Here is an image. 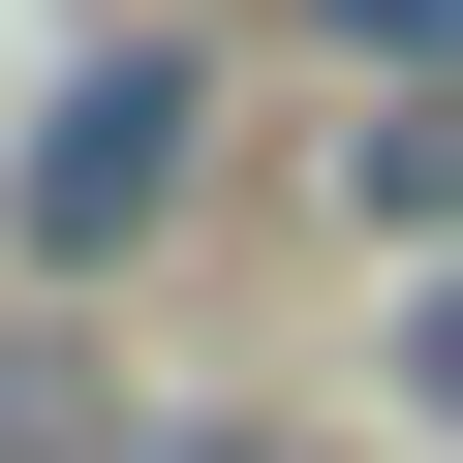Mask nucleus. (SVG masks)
I'll list each match as a JSON object with an SVG mask.
<instances>
[{
    "mask_svg": "<svg viewBox=\"0 0 463 463\" xmlns=\"http://www.w3.org/2000/svg\"><path fill=\"white\" fill-rule=\"evenodd\" d=\"M371 185H402V216H463V93H432V124H402V155H371Z\"/></svg>",
    "mask_w": 463,
    "mask_h": 463,
    "instance_id": "3",
    "label": "nucleus"
},
{
    "mask_svg": "<svg viewBox=\"0 0 463 463\" xmlns=\"http://www.w3.org/2000/svg\"><path fill=\"white\" fill-rule=\"evenodd\" d=\"M155 185H185V62H93V93L32 124V248H124Z\"/></svg>",
    "mask_w": 463,
    "mask_h": 463,
    "instance_id": "1",
    "label": "nucleus"
},
{
    "mask_svg": "<svg viewBox=\"0 0 463 463\" xmlns=\"http://www.w3.org/2000/svg\"><path fill=\"white\" fill-rule=\"evenodd\" d=\"M124 463H309V432H124Z\"/></svg>",
    "mask_w": 463,
    "mask_h": 463,
    "instance_id": "4",
    "label": "nucleus"
},
{
    "mask_svg": "<svg viewBox=\"0 0 463 463\" xmlns=\"http://www.w3.org/2000/svg\"><path fill=\"white\" fill-rule=\"evenodd\" d=\"M0 463H124V402H93L62 340H0Z\"/></svg>",
    "mask_w": 463,
    "mask_h": 463,
    "instance_id": "2",
    "label": "nucleus"
},
{
    "mask_svg": "<svg viewBox=\"0 0 463 463\" xmlns=\"http://www.w3.org/2000/svg\"><path fill=\"white\" fill-rule=\"evenodd\" d=\"M432 402H463V309H432Z\"/></svg>",
    "mask_w": 463,
    "mask_h": 463,
    "instance_id": "5",
    "label": "nucleus"
}]
</instances>
